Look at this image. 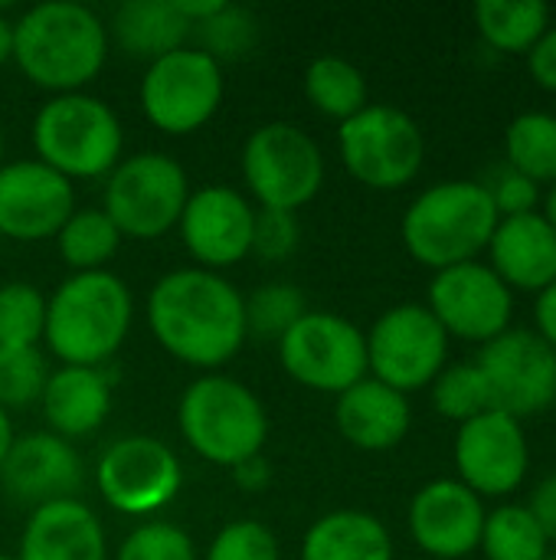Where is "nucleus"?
<instances>
[{
	"label": "nucleus",
	"mask_w": 556,
	"mask_h": 560,
	"mask_svg": "<svg viewBox=\"0 0 556 560\" xmlns=\"http://www.w3.org/2000/svg\"><path fill=\"white\" fill-rule=\"evenodd\" d=\"M108 26L75 0H46L13 20V62L20 72L52 92H82L105 66Z\"/></svg>",
	"instance_id": "obj_2"
},
{
	"label": "nucleus",
	"mask_w": 556,
	"mask_h": 560,
	"mask_svg": "<svg viewBox=\"0 0 556 560\" xmlns=\"http://www.w3.org/2000/svg\"><path fill=\"white\" fill-rule=\"evenodd\" d=\"M177 423L197 456L226 469L262 456L269 440V413L262 400L226 374L197 377L180 397Z\"/></svg>",
	"instance_id": "obj_5"
},
{
	"label": "nucleus",
	"mask_w": 556,
	"mask_h": 560,
	"mask_svg": "<svg viewBox=\"0 0 556 560\" xmlns=\"http://www.w3.org/2000/svg\"><path fill=\"white\" fill-rule=\"evenodd\" d=\"M121 121L118 115L88 92L52 95L33 118L36 161L75 177H108L121 161Z\"/></svg>",
	"instance_id": "obj_6"
},
{
	"label": "nucleus",
	"mask_w": 556,
	"mask_h": 560,
	"mask_svg": "<svg viewBox=\"0 0 556 560\" xmlns=\"http://www.w3.org/2000/svg\"><path fill=\"white\" fill-rule=\"evenodd\" d=\"M193 33L200 39V49L206 56H213L216 62L220 59H239L256 43V16L249 10L233 7V3L223 0V7L216 13L193 23Z\"/></svg>",
	"instance_id": "obj_35"
},
{
	"label": "nucleus",
	"mask_w": 556,
	"mask_h": 560,
	"mask_svg": "<svg viewBox=\"0 0 556 560\" xmlns=\"http://www.w3.org/2000/svg\"><path fill=\"white\" fill-rule=\"evenodd\" d=\"M233 482L239 489H249V492H259L269 486V463L262 456H252L239 466H233Z\"/></svg>",
	"instance_id": "obj_44"
},
{
	"label": "nucleus",
	"mask_w": 556,
	"mask_h": 560,
	"mask_svg": "<svg viewBox=\"0 0 556 560\" xmlns=\"http://www.w3.org/2000/svg\"><path fill=\"white\" fill-rule=\"evenodd\" d=\"M10 446H13V427H10L7 410L0 407V466H3V459H7V453H10Z\"/></svg>",
	"instance_id": "obj_46"
},
{
	"label": "nucleus",
	"mask_w": 556,
	"mask_h": 560,
	"mask_svg": "<svg viewBox=\"0 0 556 560\" xmlns=\"http://www.w3.org/2000/svg\"><path fill=\"white\" fill-rule=\"evenodd\" d=\"M334 423L338 433L360 453H390L397 450L410 427H413V407L410 397L374 381L370 374L338 394L334 404Z\"/></svg>",
	"instance_id": "obj_22"
},
{
	"label": "nucleus",
	"mask_w": 556,
	"mask_h": 560,
	"mask_svg": "<svg viewBox=\"0 0 556 560\" xmlns=\"http://www.w3.org/2000/svg\"><path fill=\"white\" fill-rule=\"evenodd\" d=\"M301 240V226L295 213L285 210H256V223H252V249L262 262H282L298 249Z\"/></svg>",
	"instance_id": "obj_40"
},
{
	"label": "nucleus",
	"mask_w": 556,
	"mask_h": 560,
	"mask_svg": "<svg viewBox=\"0 0 556 560\" xmlns=\"http://www.w3.org/2000/svg\"><path fill=\"white\" fill-rule=\"evenodd\" d=\"M46 331V299L33 282L0 285V348H36Z\"/></svg>",
	"instance_id": "obj_33"
},
{
	"label": "nucleus",
	"mask_w": 556,
	"mask_h": 560,
	"mask_svg": "<svg viewBox=\"0 0 556 560\" xmlns=\"http://www.w3.org/2000/svg\"><path fill=\"white\" fill-rule=\"evenodd\" d=\"M121 240L125 236L118 233V226L108 220L102 207H82V210L75 207L69 220L62 223V230L56 233L59 256L75 272L105 269V262L118 253Z\"/></svg>",
	"instance_id": "obj_31"
},
{
	"label": "nucleus",
	"mask_w": 556,
	"mask_h": 560,
	"mask_svg": "<svg viewBox=\"0 0 556 560\" xmlns=\"http://www.w3.org/2000/svg\"><path fill=\"white\" fill-rule=\"evenodd\" d=\"M505 164L541 187L556 184V115L521 112L505 128Z\"/></svg>",
	"instance_id": "obj_29"
},
{
	"label": "nucleus",
	"mask_w": 556,
	"mask_h": 560,
	"mask_svg": "<svg viewBox=\"0 0 556 560\" xmlns=\"http://www.w3.org/2000/svg\"><path fill=\"white\" fill-rule=\"evenodd\" d=\"M305 312L308 308H305V295L298 292V285H288V282L259 285L246 299V335L279 341Z\"/></svg>",
	"instance_id": "obj_34"
},
{
	"label": "nucleus",
	"mask_w": 556,
	"mask_h": 560,
	"mask_svg": "<svg viewBox=\"0 0 556 560\" xmlns=\"http://www.w3.org/2000/svg\"><path fill=\"white\" fill-rule=\"evenodd\" d=\"M223 102V69L203 49L180 46L154 62L141 79L144 118L164 135L200 131Z\"/></svg>",
	"instance_id": "obj_11"
},
{
	"label": "nucleus",
	"mask_w": 556,
	"mask_h": 560,
	"mask_svg": "<svg viewBox=\"0 0 556 560\" xmlns=\"http://www.w3.org/2000/svg\"><path fill=\"white\" fill-rule=\"evenodd\" d=\"M115 560H197V548L184 528L170 522H147L121 541Z\"/></svg>",
	"instance_id": "obj_37"
},
{
	"label": "nucleus",
	"mask_w": 556,
	"mask_h": 560,
	"mask_svg": "<svg viewBox=\"0 0 556 560\" xmlns=\"http://www.w3.org/2000/svg\"><path fill=\"white\" fill-rule=\"evenodd\" d=\"M49 433L62 440L95 433L111 410V384L98 368H59L49 371V381L39 397Z\"/></svg>",
	"instance_id": "obj_24"
},
{
	"label": "nucleus",
	"mask_w": 556,
	"mask_h": 560,
	"mask_svg": "<svg viewBox=\"0 0 556 560\" xmlns=\"http://www.w3.org/2000/svg\"><path fill=\"white\" fill-rule=\"evenodd\" d=\"M498 226V210L482 180H439L403 213L400 236L406 253L439 272L482 259Z\"/></svg>",
	"instance_id": "obj_4"
},
{
	"label": "nucleus",
	"mask_w": 556,
	"mask_h": 560,
	"mask_svg": "<svg viewBox=\"0 0 556 560\" xmlns=\"http://www.w3.org/2000/svg\"><path fill=\"white\" fill-rule=\"evenodd\" d=\"M301 560H393V538L377 515L341 509L305 532Z\"/></svg>",
	"instance_id": "obj_26"
},
{
	"label": "nucleus",
	"mask_w": 556,
	"mask_h": 560,
	"mask_svg": "<svg viewBox=\"0 0 556 560\" xmlns=\"http://www.w3.org/2000/svg\"><path fill=\"white\" fill-rule=\"evenodd\" d=\"M190 200V180L180 161L161 151H141L115 164L105 184L102 210L131 240H157L177 226Z\"/></svg>",
	"instance_id": "obj_9"
},
{
	"label": "nucleus",
	"mask_w": 556,
	"mask_h": 560,
	"mask_svg": "<svg viewBox=\"0 0 556 560\" xmlns=\"http://www.w3.org/2000/svg\"><path fill=\"white\" fill-rule=\"evenodd\" d=\"M131 315V292L115 272H75L46 299L43 341L66 368H98L125 345Z\"/></svg>",
	"instance_id": "obj_3"
},
{
	"label": "nucleus",
	"mask_w": 556,
	"mask_h": 560,
	"mask_svg": "<svg viewBox=\"0 0 556 560\" xmlns=\"http://www.w3.org/2000/svg\"><path fill=\"white\" fill-rule=\"evenodd\" d=\"M3 492L29 509L75 499V489L82 486V463L69 440L56 433H26L13 436V446L0 466Z\"/></svg>",
	"instance_id": "obj_20"
},
{
	"label": "nucleus",
	"mask_w": 556,
	"mask_h": 560,
	"mask_svg": "<svg viewBox=\"0 0 556 560\" xmlns=\"http://www.w3.org/2000/svg\"><path fill=\"white\" fill-rule=\"evenodd\" d=\"M75 210L72 180L43 161H3L0 167V233L16 243H39L62 230Z\"/></svg>",
	"instance_id": "obj_17"
},
{
	"label": "nucleus",
	"mask_w": 556,
	"mask_h": 560,
	"mask_svg": "<svg viewBox=\"0 0 556 560\" xmlns=\"http://www.w3.org/2000/svg\"><path fill=\"white\" fill-rule=\"evenodd\" d=\"M279 361L301 387L344 394L367 377V338L344 315L305 312L279 338Z\"/></svg>",
	"instance_id": "obj_12"
},
{
	"label": "nucleus",
	"mask_w": 556,
	"mask_h": 560,
	"mask_svg": "<svg viewBox=\"0 0 556 560\" xmlns=\"http://www.w3.org/2000/svg\"><path fill=\"white\" fill-rule=\"evenodd\" d=\"M547 560H556V551H554V555H551V558H547Z\"/></svg>",
	"instance_id": "obj_50"
},
{
	"label": "nucleus",
	"mask_w": 556,
	"mask_h": 560,
	"mask_svg": "<svg viewBox=\"0 0 556 560\" xmlns=\"http://www.w3.org/2000/svg\"><path fill=\"white\" fill-rule=\"evenodd\" d=\"M242 180L262 210L295 213L318 197L324 184V154L298 125L269 121L242 144Z\"/></svg>",
	"instance_id": "obj_8"
},
{
	"label": "nucleus",
	"mask_w": 556,
	"mask_h": 560,
	"mask_svg": "<svg viewBox=\"0 0 556 560\" xmlns=\"http://www.w3.org/2000/svg\"><path fill=\"white\" fill-rule=\"evenodd\" d=\"M541 213L547 217V223L556 230V184L547 187V194H544V203H541Z\"/></svg>",
	"instance_id": "obj_47"
},
{
	"label": "nucleus",
	"mask_w": 556,
	"mask_h": 560,
	"mask_svg": "<svg viewBox=\"0 0 556 560\" xmlns=\"http://www.w3.org/2000/svg\"><path fill=\"white\" fill-rule=\"evenodd\" d=\"M180 482V459L167 443L154 436H121L102 453L95 466V486L102 499L121 515L161 512L177 499Z\"/></svg>",
	"instance_id": "obj_16"
},
{
	"label": "nucleus",
	"mask_w": 556,
	"mask_h": 560,
	"mask_svg": "<svg viewBox=\"0 0 556 560\" xmlns=\"http://www.w3.org/2000/svg\"><path fill=\"white\" fill-rule=\"evenodd\" d=\"M452 463L459 472L456 479L478 499H508L528 482L531 472L528 430L501 410H485L459 427Z\"/></svg>",
	"instance_id": "obj_14"
},
{
	"label": "nucleus",
	"mask_w": 556,
	"mask_h": 560,
	"mask_svg": "<svg viewBox=\"0 0 556 560\" xmlns=\"http://www.w3.org/2000/svg\"><path fill=\"white\" fill-rule=\"evenodd\" d=\"M147 325L157 345L190 368H223L242 348L246 299L210 269H174L147 295Z\"/></svg>",
	"instance_id": "obj_1"
},
{
	"label": "nucleus",
	"mask_w": 556,
	"mask_h": 560,
	"mask_svg": "<svg viewBox=\"0 0 556 560\" xmlns=\"http://www.w3.org/2000/svg\"><path fill=\"white\" fill-rule=\"evenodd\" d=\"M475 368L485 377L492 410L524 423L554 407L556 351L534 328L511 325L478 348Z\"/></svg>",
	"instance_id": "obj_13"
},
{
	"label": "nucleus",
	"mask_w": 556,
	"mask_h": 560,
	"mask_svg": "<svg viewBox=\"0 0 556 560\" xmlns=\"http://www.w3.org/2000/svg\"><path fill=\"white\" fill-rule=\"evenodd\" d=\"M108 541L98 515L79 499H59L29 512L16 560H105Z\"/></svg>",
	"instance_id": "obj_23"
},
{
	"label": "nucleus",
	"mask_w": 556,
	"mask_h": 560,
	"mask_svg": "<svg viewBox=\"0 0 556 560\" xmlns=\"http://www.w3.org/2000/svg\"><path fill=\"white\" fill-rule=\"evenodd\" d=\"M482 187L488 190V197H492V203L498 210V220L524 217V213H541L544 187L534 184L531 177H524L521 171L508 167V164H498L492 171V177L482 180Z\"/></svg>",
	"instance_id": "obj_39"
},
{
	"label": "nucleus",
	"mask_w": 556,
	"mask_h": 560,
	"mask_svg": "<svg viewBox=\"0 0 556 560\" xmlns=\"http://www.w3.org/2000/svg\"><path fill=\"white\" fill-rule=\"evenodd\" d=\"M0 560H13V558H7V555H0Z\"/></svg>",
	"instance_id": "obj_49"
},
{
	"label": "nucleus",
	"mask_w": 556,
	"mask_h": 560,
	"mask_svg": "<svg viewBox=\"0 0 556 560\" xmlns=\"http://www.w3.org/2000/svg\"><path fill=\"white\" fill-rule=\"evenodd\" d=\"M108 33L128 56L154 62L187 46L193 23L180 13L177 0H125L115 7Z\"/></svg>",
	"instance_id": "obj_25"
},
{
	"label": "nucleus",
	"mask_w": 556,
	"mask_h": 560,
	"mask_svg": "<svg viewBox=\"0 0 556 560\" xmlns=\"http://www.w3.org/2000/svg\"><path fill=\"white\" fill-rule=\"evenodd\" d=\"M0 167H3V128H0Z\"/></svg>",
	"instance_id": "obj_48"
},
{
	"label": "nucleus",
	"mask_w": 556,
	"mask_h": 560,
	"mask_svg": "<svg viewBox=\"0 0 556 560\" xmlns=\"http://www.w3.org/2000/svg\"><path fill=\"white\" fill-rule=\"evenodd\" d=\"M206 560H279V541L256 518L229 522L213 538Z\"/></svg>",
	"instance_id": "obj_38"
},
{
	"label": "nucleus",
	"mask_w": 556,
	"mask_h": 560,
	"mask_svg": "<svg viewBox=\"0 0 556 560\" xmlns=\"http://www.w3.org/2000/svg\"><path fill=\"white\" fill-rule=\"evenodd\" d=\"M305 95L321 115L338 121H347L370 105L364 72L344 56H318L315 62H308Z\"/></svg>",
	"instance_id": "obj_30"
},
{
	"label": "nucleus",
	"mask_w": 556,
	"mask_h": 560,
	"mask_svg": "<svg viewBox=\"0 0 556 560\" xmlns=\"http://www.w3.org/2000/svg\"><path fill=\"white\" fill-rule=\"evenodd\" d=\"M49 368L39 348H0V407H29L43 397Z\"/></svg>",
	"instance_id": "obj_36"
},
{
	"label": "nucleus",
	"mask_w": 556,
	"mask_h": 560,
	"mask_svg": "<svg viewBox=\"0 0 556 560\" xmlns=\"http://www.w3.org/2000/svg\"><path fill=\"white\" fill-rule=\"evenodd\" d=\"M485 253L488 266L511 292L541 295L556 282V230L544 213L498 220Z\"/></svg>",
	"instance_id": "obj_21"
},
{
	"label": "nucleus",
	"mask_w": 556,
	"mask_h": 560,
	"mask_svg": "<svg viewBox=\"0 0 556 560\" xmlns=\"http://www.w3.org/2000/svg\"><path fill=\"white\" fill-rule=\"evenodd\" d=\"M338 151L354 180L370 190H400L416 180L426 161V138L416 118L397 105H367L341 121Z\"/></svg>",
	"instance_id": "obj_7"
},
{
	"label": "nucleus",
	"mask_w": 556,
	"mask_h": 560,
	"mask_svg": "<svg viewBox=\"0 0 556 560\" xmlns=\"http://www.w3.org/2000/svg\"><path fill=\"white\" fill-rule=\"evenodd\" d=\"M524 62H528V75L534 79V85L556 95V20L547 26V33L528 49Z\"/></svg>",
	"instance_id": "obj_41"
},
{
	"label": "nucleus",
	"mask_w": 556,
	"mask_h": 560,
	"mask_svg": "<svg viewBox=\"0 0 556 560\" xmlns=\"http://www.w3.org/2000/svg\"><path fill=\"white\" fill-rule=\"evenodd\" d=\"M13 59V20H7L3 7H0V66Z\"/></svg>",
	"instance_id": "obj_45"
},
{
	"label": "nucleus",
	"mask_w": 556,
	"mask_h": 560,
	"mask_svg": "<svg viewBox=\"0 0 556 560\" xmlns=\"http://www.w3.org/2000/svg\"><path fill=\"white\" fill-rule=\"evenodd\" d=\"M367 338V374L400 394L429 387L449 364V335L419 302L387 308Z\"/></svg>",
	"instance_id": "obj_10"
},
{
	"label": "nucleus",
	"mask_w": 556,
	"mask_h": 560,
	"mask_svg": "<svg viewBox=\"0 0 556 560\" xmlns=\"http://www.w3.org/2000/svg\"><path fill=\"white\" fill-rule=\"evenodd\" d=\"M485 515V499L459 479H433L410 499L406 525L426 558L462 560L478 551Z\"/></svg>",
	"instance_id": "obj_18"
},
{
	"label": "nucleus",
	"mask_w": 556,
	"mask_h": 560,
	"mask_svg": "<svg viewBox=\"0 0 556 560\" xmlns=\"http://www.w3.org/2000/svg\"><path fill=\"white\" fill-rule=\"evenodd\" d=\"M478 551L485 560H547L554 555L528 502H501L485 515Z\"/></svg>",
	"instance_id": "obj_28"
},
{
	"label": "nucleus",
	"mask_w": 556,
	"mask_h": 560,
	"mask_svg": "<svg viewBox=\"0 0 556 560\" xmlns=\"http://www.w3.org/2000/svg\"><path fill=\"white\" fill-rule=\"evenodd\" d=\"M534 331L556 351V282L534 295Z\"/></svg>",
	"instance_id": "obj_43"
},
{
	"label": "nucleus",
	"mask_w": 556,
	"mask_h": 560,
	"mask_svg": "<svg viewBox=\"0 0 556 560\" xmlns=\"http://www.w3.org/2000/svg\"><path fill=\"white\" fill-rule=\"evenodd\" d=\"M472 16L482 43L505 56L511 52L528 56V49L554 23L551 7L541 0H478Z\"/></svg>",
	"instance_id": "obj_27"
},
{
	"label": "nucleus",
	"mask_w": 556,
	"mask_h": 560,
	"mask_svg": "<svg viewBox=\"0 0 556 560\" xmlns=\"http://www.w3.org/2000/svg\"><path fill=\"white\" fill-rule=\"evenodd\" d=\"M426 308L436 315L449 338L488 345L492 338L511 328L514 292L495 276L485 259H472L433 272Z\"/></svg>",
	"instance_id": "obj_15"
},
{
	"label": "nucleus",
	"mask_w": 556,
	"mask_h": 560,
	"mask_svg": "<svg viewBox=\"0 0 556 560\" xmlns=\"http://www.w3.org/2000/svg\"><path fill=\"white\" fill-rule=\"evenodd\" d=\"M528 509H531L534 518L541 522V528H544L551 548H556V472L544 476V479L531 489Z\"/></svg>",
	"instance_id": "obj_42"
},
{
	"label": "nucleus",
	"mask_w": 556,
	"mask_h": 560,
	"mask_svg": "<svg viewBox=\"0 0 556 560\" xmlns=\"http://www.w3.org/2000/svg\"><path fill=\"white\" fill-rule=\"evenodd\" d=\"M554 410H556V397H554Z\"/></svg>",
	"instance_id": "obj_51"
},
{
	"label": "nucleus",
	"mask_w": 556,
	"mask_h": 560,
	"mask_svg": "<svg viewBox=\"0 0 556 560\" xmlns=\"http://www.w3.org/2000/svg\"><path fill=\"white\" fill-rule=\"evenodd\" d=\"M429 400H433L439 417H446L459 427L475 420L478 413L492 410L488 387H485V377L475 368V361L446 364L439 371V377L429 384Z\"/></svg>",
	"instance_id": "obj_32"
},
{
	"label": "nucleus",
	"mask_w": 556,
	"mask_h": 560,
	"mask_svg": "<svg viewBox=\"0 0 556 560\" xmlns=\"http://www.w3.org/2000/svg\"><path fill=\"white\" fill-rule=\"evenodd\" d=\"M252 223L256 207L239 190L223 184L190 190V200L177 220L187 253L210 272L229 269L249 256Z\"/></svg>",
	"instance_id": "obj_19"
}]
</instances>
